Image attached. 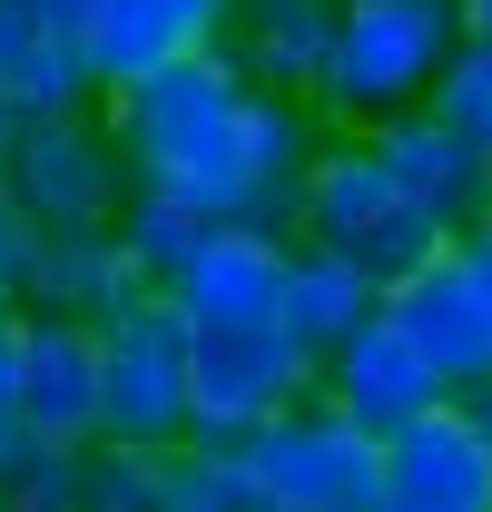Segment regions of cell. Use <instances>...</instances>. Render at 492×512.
I'll use <instances>...</instances> for the list:
<instances>
[{
    "instance_id": "cell-1",
    "label": "cell",
    "mask_w": 492,
    "mask_h": 512,
    "mask_svg": "<svg viewBox=\"0 0 492 512\" xmlns=\"http://www.w3.org/2000/svg\"><path fill=\"white\" fill-rule=\"evenodd\" d=\"M99 109H109V138L128 158V188L178 197L217 227L296 237L306 168L325 148L315 99L256 89L227 50H197V60H168L148 79H128V89H109Z\"/></svg>"
},
{
    "instance_id": "cell-2",
    "label": "cell",
    "mask_w": 492,
    "mask_h": 512,
    "mask_svg": "<svg viewBox=\"0 0 492 512\" xmlns=\"http://www.w3.org/2000/svg\"><path fill=\"white\" fill-rule=\"evenodd\" d=\"M453 50H463L453 0H335V50H325V79H315V119L325 128L414 119Z\"/></svg>"
},
{
    "instance_id": "cell-3",
    "label": "cell",
    "mask_w": 492,
    "mask_h": 512,
    "mask_svg": "<svg viewBox=\"0 0 492 512\" xmlns=\"http://www.w3.org/2000/svg\"><path fill=\"white\" fill-rule=\"evenodd\" d=\"M296 237H306V247H335L345 266H365L374 286H404L414 266H433V256L453 247L433 217H414V207L394 197V178H384V158H374L365 128H325V148H315V168H306Z\"/></svg>"
},
{
    "instance_id": "cell-4",
    "label": "cell",
    "mask_w": 492,
    "mask_h": 512,
    "mask_svg": "<svg viewBox=\"0 0 492 512\" xmlns=\"http://www.w3.org/2000/svg\"><path fill=\"white\" fill-rule=\"evenodd\" d=\"M197 434L187 414V316L148 286L119 316H99V444L178 453Z\"/></svg>"
},
{
    "instance_id": "cell-5",
    "label": "cell",
    "mask_w": 492,
    "mask_h": 512,
    "mask_svg": "<svg viewBox=\"0 0 492 512\" xmlns=\"http://www.w3.org/2000/svg\"><path fill=\"white\" fill-rule=\"evenodd\" d=\"M0 188L20 197V217L50 237V227H119L128 207V158L109 138V109H50V119H20L0 148Z\"/></svg>"
},
{
    "instance_id": "cell-6",
    "label": "cell",
    "mask_w": 492,
    "mask_h": 512,
    "mask_svg": "<svg viewBox=\"0 0 492 512\" xmlns=\"http://www.w3.org/2000/svg\"><path fill=\"white\" fill-rule=\"evenodd\" d=\"M306 394H315V345H296L286 316L187 325V414L207 444H246L256 424L296 414Z\"/></svg>"
},
{
    "instance_id": "cell-7",
    "label": "cell",
    "mask_w": 492,
    "mask_h": 512,
    "mask_svg": "<svg viewBox=\"0 0 492 512\" xmlns=\"http://www.w3.org/2000/svg\"><path fill=\"white\" fill-rule=\"evenodd\" d=\"M237 463L256 473L266 512H384V444L365 424H345L335 404H296L276 424H256L237 444Z\"/></svg>"
},
{
    "instance_id": "cell-8",
    "label": "cell",
    "mask_w": 492,
    "mask_h": 512,
    "mask_svg": "<svg viewBox=\"0 0 492 512\" xmlns=\"http://www.w3.org/2000/svg\"><path fill=\"white\" fill-rule=\"evenodd\" d=\"M10 434L89 453L99 444V325L89 316H10Z\"/></svg>"
},
{
    "instance_id": "cell-9",
    "label": "cell",
    "mask_w": 492,
    "mask_h": 512,
    "mask_svg": "<svg viewBox=\"0 0 492 512\" xmlns=\"http://www.w3.org/2000/svg\"><path fill=\"white\" fill-rule=\"evenodd\" d=\"M315 404H335L345 424H365L374 444H384V434H404L414 414L453 404V394H443V375H433L424 355L404 345V325L374 306V316L355 325V335H345V345H335L325 365H315Z\"/></svg>"
},
{
    "instance_id": "cell-10",
    "label": "cell",
    "mask_w": 492,
    "mask_h": 512,
    "mask_svg": "<svg viewBox=\"0 0 492 512\" xmlns=\"http://www.w3.org/2000/svg\"><path fill=\"white\" fill-rule=\"evenodd\" d=\"M227 30H237V0H99L79 20V60H89V89L109 99L168 60L227 50Z\"/></svg>"
},
{
    "instance_id": "cell-11",
    "label": "cell",
    "mask_w": 492,
    "mask_h": 512,
    "mask_svg": "<svg viewBox=\"0 0 492 512\" xmlns=\"http://www.w3.org/2000/svg\"><path fill=\"white\" fill-rule=\"evenodd\" d=\"M384 316L404 325V345L443 375V394L492 384V296L453 266V247L433 256V266H414L404 286H384Z\"/></svg>"
},
{
    "instance_id": "cell-12",
    "label": "cell",
    "mask_w": 492,
    "mask_h": 512,
    "mask_svg": "<svg viewBox=\"0 0 492 512\" xmlns=\"http://www.w3.org/2000/svg\"><path fill=\"white\" fill-rule=\"evenodd\" d=\"M384 512H492V444L463 404H433L384 434Z\"/></svg>"
},
{
    "instance_id": "cell-13",
    "label": "cell",
    "mask_w": 492,
    "mask_h": 512,
    "mask_svg": "<svg viewBox=\"0 0 492 512\" xmlns=\"http://www.w3.org/2000/svg\"><path fill=\"white\" fill-rule=\"evenodd\" d=\"M286 266H296V237H266V227H207V247L178 266L168 306H178L187 325L286 316Z\"/></svg>"
},
{
    "instance_id": "cell-14",
    "label": "cell",
    "mask_w": 492,
    "mask_h": 512,
    "mask_svg": "<svg viewBox=\"0 0 492 512\" xmlns=\"http://www.w3.org/2000/svg\"><path fill=\"white\" fill-rule=\"evenodd\" d=\"M365 138H374V158H384V178H394V197H404L414 217H433L443 237H463V227L492 207V158H483V148H463L453 128H433L424 109L365 128Z\"/></svg>"
},
{
    "instance_id": "cell-15",
    "label": "cell",
    "mask_w": 492,
    "mask_h": 512,
    "mask_svg": "<svg viewBox=\"0 0 492 512\" xmlns=\"http://www.w3.org/2000/svg\"><path fill=\"white\" fill-rule=\"evenodd\" d=\"M89 60L79 30H60L40 0H0V109L10 119H50V109H89Z\"/></svg>"
},
{
    "instance_id": "cell-16",
    "label": "cell",
    "mask_w": 492,
    "mask_h": 512,
    "mask_svg": "<svg viewBox=\"0 0 492 512\" xmlns=\"http://www.w3.org/2000/svg\"><path fill=\"white\" fill-rule=\"evenodd\" d=\"M128 296H148V276L128 266L119 227H50L40 256H30V296L20 306H40V316H119Z\"/></svg>"
},
{
    "instance_id": "cell-17",
    "label": "cell",
    "mask_w": 492,
    "mask_h": 512,
    "mask_svg": "<svg viewBox=\"0 0 492 512\" xmlns=\"http://www.w3.org/2000/svg\"><path fill=\"white\" fill-rule=\"evenodd\" d=\"M325 50H335V0H237L227 60H237L256 89L315 99V79H325Z\"/></svg>"
},
{
    "instance_id": "cell-18",
    "label": "cell",
    "mask_w": 492,
    "mask_h": 512,
    "mask_svg": "<svg viewBox=\"0 0 492 512\" xmlns=\"http://www.w3.org/2000/svg\"><path fill=\"white\" fill-rule=\"evenodd\" d=\"M374 306H384V286H374L365 266H345L335 247H306V237H296V266H286V335L315 345V365H325Z\"/></svg>"
},
{
    "instance_id": "cell-19",
    "label": "cell",
    "mask_w": 492,
    "mask_h": 512,
    "mask_svg": "<svg viewBox=\"0 0 492 512\" xmlns=\"http://www.w3.org/2000/svg\"><path fill=\"white\" fill-rule=\"evenodd\" d=\"M207 227L217 217H197V207H178V197H148V188H128V207H119V247H128V266L168 296L178 286V266L197 247H207Z\"/></svg>"
},
{
    "instance_id": "cell-20",
    "label": "cell",
    "mask_w": 492,
    "mask_h": 512,
    "mask_svg": "<svg viewBox=\"0 0 492 512\" xmlns=\"http://www.w3.org/2000/svg\"><path fill=\"white\" fill-rule=\"evenodd\" d=\"M168 512H266V493H256V473L237 463V444L187 434L168 453Z\"/></svg>"
},
{
    "instance_id": "cell-21",
    "label": "cell",
    "mask_w": 492,
    "mask_h": 512,
    "mask_svg": "<svg viewBox=\"0 0 492 512\" xmlns=\"http://www.w3.org/2000/svg\"><path fill=\"white\" fill-rule=\"evenodd\" d=\"M79 512H168V453L89 444L79 453Z\"/></svg>"
},
{
    "instance_id": "cell-22",
    "label": "cell",
    "mask_w": 492,
    "mask_h": 512,
    "mask_svg": "<svg viewBox=\"0 0 492 512\" xmlns=\"http://www.w3.org/2000/svg\"><path fill=\"white\" fill-rule=\"evenodd\" d=\"M433 128H453L463 148H492V40H463L453 60H443V79H433L424 99Z\"/></svg>"
},
{
    "instance_id": "cell-23",
    "label": "cell",
    "mask_w": 492,
    "mask_h": 512,
    "mask_svg": "<svg viewBox=\"0 0 492 512\" xmlns=\"http://www.w3.org/2000/svg\"><path fill=\"white\" fill-rule=\"evenodd\" d=\"M30 256H40V227L20 217V197L0 188V316H20V296H30Z\"/></svg>"
},
{
    "instance_id": "cell-24",
    "label": "cell",
    "mask_w": 492,
    "mask_h": 512,
    "mask_svg": "<svg viewBox=\"0 0 492 512\" xmlns=\"http://www.w3.org/2000/svg\"><path fill=\"white\" fill-rule=\"evenodd\" d=\"M453 266H463V276H473V286L492 296V217H473V227L453 237Z\"/></svg>"
},
{
    "instance_id": "cell-25",
    "label": "cell",
    "mask_w": 492,
    "mask_h": 512,
    "mask_svg": "<svg viewBox=\"0 0 492 512\" xmlns=\"http://www.w3.org/2000/svg\"><path fill=\"white\" fill-rule=\"evenodd\" d=\"M453 404L473 414V434H483V444H492V384H473V394H453Z\"/></svg>"
},
{
    "instance_id": "cell-26",
    "label": "cell",
    "mask_w": 492,
    "mask_h": 512,
    "mask_svg": "<svg viewBox=\"0 0 492 512\" xmlns=\"http://www.w3.org/2000/svg\"><path fill=\"white\" fill-rule=\"evenodd\" d=\"M463 10V40H492V0H453Z\"/></svg>"
},
{
    "instance_id": "cell-27",
    "label": "cell",
    "mask_w": 492,
    "mask_h": 512,
    "mask_svg": "<svg viewBox=\"0 0 492 512\" xmlns=\"http://www.w3.org/2000/svg\"><path fill=\"white\" fill-rule=\"evenodd\" d=\"M40 10H50V20H60V30H79V20H89V10H99V0H40Z\"/></svg>"
},
{
    "instance_id": "cell-28",
    "label": "cell",
    "mask_w": 492,
    "mask_h": 512,
    "mask_svg": "<svg viewBox=\"0 0 492 512\" xmlns=\"http://www.w3.org/2000/svg\"><path fill=\"white\" fill-rule=\"evenodd\" d=\"M0 365H10V316H0Z\"/></svg>"
},
{
    "instance_id": "cell-29",
    "label": "cell",
    "mask_w": 492,
    "mask_h": 512,
    "mask_svg": "<svg viewBox=\"0 0 492 512\" xmlns=\"http://www.w3.org/2000/svg\"><path fill=\"white\" fill-rule=\"evenodd\" d=\"M10 128H20V119H10V109H0V148H10Z\"/></svg>"
},
{
    "instance_id": "cell-30",
    "label": "cell",
    "mask_w": 492,
    "mask_h": 512,
    "mask_svg": "<svg viewBox=\"0 0 492 512\" xmlns=\"http://www.w3.org/2000/svg\"><path fill=\"white\" fill-rule=\"evenodd\" d=\"M483 217H492V207H483Z\"/></svg>"
},
{
    "instance_id": "cell-31",
    "label": "cell",
    "mask_w": 492,
    "mask_h": 512,
    "mask_svg": "<svg viewBox=\"0 0 492 512\" xmlns=\"http://www.w3.org/2000/svg\"><path fill=\"white\" fill-rule=\"evenodd\" d=\"M483 158H492V148H483Z\"/></svg>"
}]
</instances>
